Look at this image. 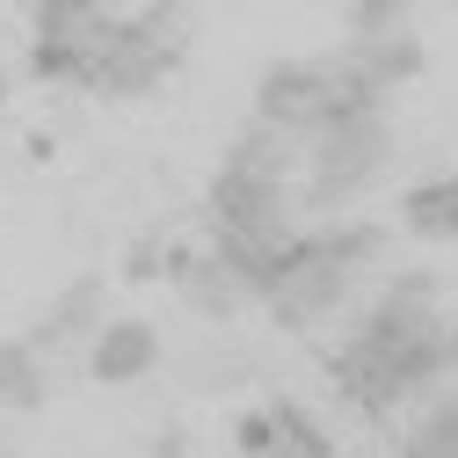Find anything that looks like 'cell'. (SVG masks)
Wrapping results in <instances>:
<instances>
[{"instance_id":"obj_5","label":"cell","mask_w":458,"mask_h":458,"mask_svg":"<svg viewBox=\"0 0 458 458\" xmlns=\"http://www.w3.org/2000/svg\"><path fill=\"white\" fill-rule=\"evenodd\" d=\"M342 59H350V66L386 95V88H400V81L422 73V37H415V22L400 15V8L371 0V8L350 15V51H342Z\"/></svg>"},{"instance_id":"obj_1","label":"cell","mask_w":458,"mask_h":458,"mask_svg":"<svg viewBox=\"0 0 458 458\" xmlns=\"http://www.w3.org/2000/svg\"><path fill=\"white\" fill-rule=\"evenodd\" d=\"M458 378V320L437 313V276L408 269L393 292L364 306L342 342V386L364 408H393L400 393H437Z\"/></svg>"},{"instance_id":"obj_3","label":"cell","mask_w":458,"mask_h":458,"mask_svg":"<svg viewBox=\"0 0 458 458\" xmlns=\"http://www.w3.org/2000/svg\"><path fill=\"white\" fill-rule=\"evenodd\" d=\"M255 109H262V124L276 131H292V139H313L342 117H364V109H378V88L342 59H306V66H269L262 88H255Z\"/></svg>"},{"instance_id":"obj_13","label":"cell","mask_w":458,"mask_h":458,"mask_svg":"<svg viewBox=\"0 0 458 458\" xmlns=\"http://www.w3.org/2000/svg\"><path fill=\"white\" fill-rule=\"evenodd\" d=\"M0 102H8V73H0Z\"/></svg>"},{"instance_id":"obj_2","label":"cell","mask_w":458,"mask_h":458,"mask_svg":"<svg viewBox=\"0 0 458 458\" xmlns=\"http://www.w3.org/2000/svg\"><path fill=\"white\" fill-rule=\"evenodd\" d=\"M371 262H378V225H327V233H299L292 262H284L276 284H269L276 320L313 327V320L342 313Z\"/></svg>"},{"instance_id":"obj_12","label":"cell","mask_w":458,"mask_h":458,"mask_svg":"<svg viewBox=\"0 0 458 458\" xmlns=\"http://www.w3.org/2000/svg\"><path fill=\"white\" fill-rule=\"evenodd\" d=\"M37 393H44V371H37V357L22 350V342H0V408H30Z\"/></svg>"},{"instance_id":"obj_10","label":"cell","mask_w":458,"mask_h":458,"mask_svg":"<svg viewBox=\"0 0 458 458\" xmlns=\"http://www.w3.org/2000/svg\"><path fill=\"white\" fill-rule=\"evenodd\" d=\"M73 335H102V292L95 284H73V292L44 313V327H37V342H73Z\"/></svg>"},{"instance_id":"obj_4","label":"cell","mask_w":458,"mask_h":458,"mask_svg":"<svg viewBox=\"0 0 458 458\" xmlns=\"http://www.w3.org/2000/svg\"><path fill=\"white\" fill-rule=\"evenodd\" d=\"M393 160V131L378 109H364V117H342L327 131L306 139V167H313V182H306V204H350L357 190L378 182V167Z\"/></svg>"},{"instance_id":"obj_9","label":"cell","mask_w":458,"mask_h":458,"mask_svg":"<svg viewBox=\"0 0 458 458\" xmlns=\"http://www.w3.org/2000/svg\"><path fill=\"white\" fill-rule=\"evenodd\" d=\"M306 160V139H292V131H276V124H248L241 131V146H233V160L225 167H241V175H262V182H292V167Z\"/></svg>"},{"instance_id":"obj_11","label":"cell","mask_w":458,"mask_h":458,"mask_svg":"<svg viewBox=\"0 0 458 458\" xmlns=\"http://www.w3.org/2000/svg\"><path fill=\"white\" fill-rule=\"evenodd\" d=\"M408 225L415 233H458V175H437V182H415L408 190Z\"/></svg>"},{"instance_id":"obj_8","label":"cell","mask_w":458,"mask_h":458,"mask_svg":"<svg viewBox=\"0 0 458 458\" xmlns=\"http://www.w3.org/2000/svg\"><path fill=\"white\" fill-rule=\"evenodd\" d=\"M153 357H160V342H153V327H146V320H117V327H102V335H95V350H88V364H95V378H102V386L146 378V371H153Z\"/></svg>"},{"instance_id":"obj_6","label":"cell","mask_w":458,"mask_h":458,"mask_svg":"<svg viewBox=\"0 0 458 458\" xmlns=\"http://www.w3.org/2000/svg\"><path fill=\"white\" fill-rule=\"evenodd\" d=\"M241 451H248V458H327L320 429L292 408V400H276V408L248 415V422H241Z\"/></svg>"},{"instance_id":"obj_7","label":"cell","mask_w":458,"mask_h":458,"mask_svg":"<svg viewBox=\"0 0 458 458\" xmlns=\"http://www.w3.org/2000/svg\"><path fill=\"white\" fill-rule=\"evenodd\" d=\"M167 276H175V284H182V299H190L197 313H211V320L241 313V299H248V284L225 269L218 255H167Z\"/></svg>"}]
</instances>
